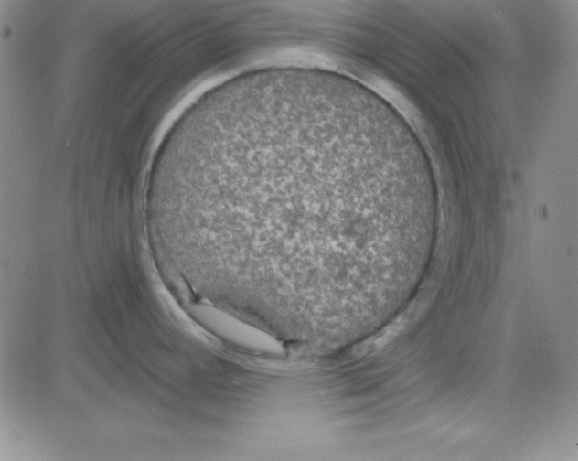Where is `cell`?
<instances>
[{
    "mask_svg": "<svg viewBox=\"0 0 578 461\" xmlns=\"http://www.w3.org/2000/svg\"><path fill=\"white\" fill-rule=\"evenodd\" d=\"M324 80L241 82L218 95L177 164L166 226L187 278L252 321L318 331L379 308L435 228L405 144Z\"/></svg>",
    "mask_w": 578,
    "mask_h": 461,
    "instance_id": "obj_1",
    "label": "cell"
}]
</instances>
